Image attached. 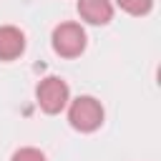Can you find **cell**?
Returning <instances> with one entry per match:
<instances>
[{
    "label": "cell",
    "instance_id": "obj_6",
    "mask_svg": "<svg viewBox=\"0 0 161 161\" xmlns=\"http://www.w3.org/2000/svg\"><path fill=\"white\" fill-rule=\"evenodd\" d=\"M116 5L121 10H126L128 15H146L153 5V0H116Z\"/></svg>",
    "mask_w": 161,
    "mask_h": 161
},
{
    "label": "cell",
    "instance_id": "obj_2",
    "mask_svg": "<svg viewBox=\"0 0 161 161\" xmlns=\"http://www.w3.org/2000/svg\"><path fill=\"white\" fill-rule=\"evenodd\" d=\"M35 98H38V106L45 111V113H60L65 106H68V98H70V91H68V83L58 75H48L38 83L35 88Z\"/></svg>",
    "mask_w": 161,
    "mask_h": 161
},
{
    "label": "cell",
    "instance_id": "obj_3",
    "mask_svg": "<svg viewBox=\"0 0 161 161\" xmlns=\"http://www.w3.org/2000/svg\"><path fill=\"white\" fill-rule=\"evenodd\" d=\"M53 50L63 58H78L86 50V30L78 23H60L53 30Z\"/></svg>",
    "mask_w": 161,
    "mask_h": 161
},
{
    "label": "cell",
    "instance_id": "obj_5",
    "mask_svg": "<svg viewBox=\"0 0 161 161\" xmlns=\"http://www.w3.org/2000/svg\"><path fill=\"white\" fill-rule=\"evenodd\" d=\"M25 50V35L15 25L0 28V60H15Z\"/></svg>",
    "mask_w": 161,
    "mask_h": 161
},
{
    "label": "cell",
    "instance_id": "obj_7",
    "mask_svg": "<svg viewBox=\"0 0 161 161\" xmlns=\"http://www.w3.org/2000/svg\"><path fill=\"white\" fill-rule=\"evenodd\" d=\"M10 161H45V153L40 148H33V146H25V148H18L13 153Z\"/></svg>",
    "mask_w": 161,
    "mask_h": 161
},
{
    "label": "cell",
    "instance_id": "obj_1",
    "mask_svg": "<svg viewBox=\"0 0 161 161\" xmlns=\"http://www.w3.org/2000/svg\"><path fill=\"white\" fill-rule=\"evenodd\" d=\"M68 121L75 131L91 133L103 123V106L93 96H78L68 108Z\"/></svg>",
    "mask_w": 161,
    "mask_h": 161
},
{
    "label": "cell",
    "instance_id": "obj_4",
    "mask_svg": "<svg viewBox=\"0 0 161 161\" xmlns=\"http://www.w3.org/2000/svg\"><path fill=\"white\" fill-rule=\"evenodd\" d=\"M78 15L91 25H106L113 18L111 0H78Z\"/></svg>",
    "mask_w": 161,
    "mask_h": 161
}]
</instances>
